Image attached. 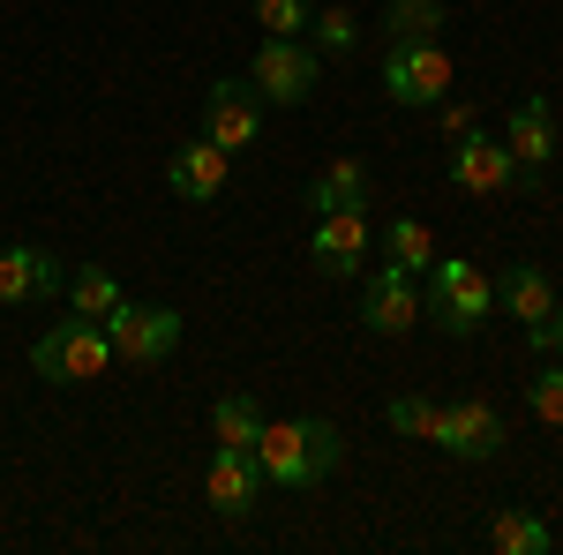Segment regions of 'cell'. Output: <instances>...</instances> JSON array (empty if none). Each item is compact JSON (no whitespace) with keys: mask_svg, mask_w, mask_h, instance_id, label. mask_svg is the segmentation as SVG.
<instances>
[{"mask_svg":"<svg viewBox=\"0 0 563 555\" xmlns=\"http://www.w3.org/2000/svg\"><path fill=\"white\" fill-rule=\"evenodd\" d=\"M256 466H263V488H323L331 473L346 466V435L331 421H263L256 435Z\"/></svg>","mask_w":563,"mask_h":555,"instance_id":"6da1fadb","label":"cell"},{"mask_svg":"<svg viewBox=\"0 0 563 555\" xmlns=\"http://www.w3.org/2000/svg\"><path fill=\"white\" fill-rule=\"evenodd\" d=\"M421 308L435 315V331H451V338H474L481 323L496 315V278H488L481 263H429Z\"/></svg>","mask_w":563,"mask_h":555,"instance_id":"7a4b0ae2","label":"cell"},{"mask_svg":"<svg viewBox=\"0 0 563 555\" xmlns=\"http://www.w3.org/2000/svg\"><path fill=\"white\" fill-rule=\"evenodd\" d=\"M31 368H38L45 384H98V376L113 368V338H106V323H90V315H60V323L31 345Z\"/></svg>","mask_w":563,"mask_h":555,"instance_id":"3957f363","label":"cell"},{"mask_svg":"<svg viewBox=\"0 0 563 555\" xmlns=\"http://www.w3.org/2000/svg\"><path fill=\"white\" fill-rule=\"evenodd\" d=\"M451 76H459V68H451L443 38H398L384 53V98L390 106H413V113H421V106H443V98H451Z\"/></svg>","mask_w":563,"mask_h":555,"instance_id":"277c9868","label":"cell"},{"mask_svg":"<svg viewBox=\"0 0 563 555\" xmlns=\"http://www.w3.org/2000/svg\"><path fill=\"white\" fill-rule=\"evenodd\" d=\"M316 84H323V53L308 38H263L249 60V90L263 106H308Z\"/></svg>","mask_w":563,"mask_h":555,"instance_id":"5b68a950","label":"cell"},{"mask_svg":"<svg viewBox=\"0 0 563 555\" xmlns=\"http://www.w3.org/2000/svg\"><path fill=\"white\" fill-rule=\"evenodd\" d=\"M106 338H113V360H129V368H166L180 353V308L121 300V308L106 315Z\"/></svg>","mask_w":563,"mask_h":555,"instance_id":"8992f818","label":"cell"},{"mask_svg":"<svg viewBox=\"0 0 563 555\" xmlns=\"http://www.w3.org/2000/svg\"><path fill=\"white\" fill-rule=\"evenodd\" d=\"M443 173H451V188H466V196H519L526 173L519 158L504 151V135H451V158H443Z\"/></svg>","mask_w":563,"mask_h":555,"instance_id":"52a82bcc","label":"cell"},{"mask_svg":"<svg viewBox=\"0 0 563 555\" xmlns=\"http://www.w3.org/2000/svg\"><path fill=\"white\" fill-rule=\"evenodd\" d=\"M504 413L488 406V398H443V428H435V451H451V458H466V466H488V458H504Z\"/></svg>","mask_w":563,"mask_h":555,"instance_id":"ba28073f","label":"cell"},{"mask_svg":"<svg viewBox=\"0 0 563 555\" xmlns=\"http://www.w3.org/2000/svg\"><path fill=\"white\" fill-rule=\"evenodd\" d=\"M361 323H368L376 338L413 331V323H421V278L398 270V263H376V270L361 278Z\"/></svg>","mask_w":563,"mask_h":555,"instance_id":"9c48e42d","label":"cell"},{"mask_svg":"<svg viewBox=\"0 0 563 555\" xmlns=\"http://www.w3.org/2000/svg\"><path fill=\"white\" fill-rule=\"evenodd\" d=\"M203 135H211L218 151L241 158V151L263 135V98L241 84V76H218V84L203 90Z\"/></svg>","mask_w":563,"mask_h":555,"instance_id":"30bf717a","label":"cell"},{"mask_svg":"<svg viewBox=\"0 0 563 555\" xmlns=\"http://www.w3.org/2000/svg\"><path fill=\"white\" fill-rule=\"evenodd\" d=\"M376 248V225L368 211H323L316 218V233H308V263L323 270V278H353L361 263Z\"/></svg>","mask_w":563,"mask_h":555,"instance_id":"8fae6325","label":"cell"},{"mask_svg":"<svg viewBox=\"0 0 563 555\" xmlns=\"http://www.w3.org/2000/svg\"><path fill=\"white\" fill-rule=\"evenodd\" d=\"M203 503L218 518H249L263 503V466L256 451H241V443H218L211 466H203Z\"/></svg>","mask_w":563,"mask_h":555,"instance_id":"7c38bea8","label":"cell"},{"mask_svg":"<svg viewBox=\"0 0 563 555\" xmlns=\"http://www.w3.org/2000/svg\"><path fill=\"white\" fill-rule=\"evenodd\" d=\"M504 151L519 158L526 188H541V173L556 166V113H549V98H541V90L511 106V121H504Z\"/></svg>","mask_w":563,"mask_h":555,"instance_id":"4fadbf2b","label":"cell"},{"mask_svg":"<svg viewBox=\"0 0 563 555\" xmlns=\"http://www.w3.org/2000/svg\"><path fill=\"white\" fill-rule=\"evenodd\" d=\"M60 256L23 241V248H0V308H38V300H60Z\"/></svg>","mask_w":563,"mask_h":555,"instance_id":"5bb4252c","label":"cell"},{"mask_svg":"<svg viewBox=\"0 0 563 555\" xmlns=\"http://www.w3.org/2000/svg\"><path fill=\"white\" fill-rule=\"evenodd\" d=\"M225 180H233V151H218L211 135L180 143L174 158H166V188H174L180 203H218V196H225Z\"/></svg>","mask_w":563,"mask_h":555,"instance_id":"9a60e30c","label":"cell"},{"mask_svg":"<svg viewBox=\"0 0 563 555\" xmlns=\"http://www.w3.org/2000/svg\"><path fill=\"white\" fill-rule=\"evenodd\" d=\"M496 308H511L519 323H549V315H556V286H549V270H541V263H511V270L496 278Z\"/></svg>","mask_w":563,"mask_h":555,"instance_id":"2e32d148","label":"cell"},{"mask_svg":"<svg viewBox=\"0 0 563 555\" xmlns=\"http://www.w3.org/2000/svg\"><path fill=\"white\" fill-rule=\"evenodd\" d=\"M481 541L496 555H549L556 548V533H549V518L519 511V503H504V511H488V525H481Z\"/></svg>","mask_w":563,"mask_h":555,"instance_id":"e0dca14e","label":"cell"},{"mask_svg":"<svg viewBox=\"0 0 563 555\" xmlns=\"http://www.w3.org/2000/svg\"><path fill=\"white\" fill-rule=\"evenodd\" d=\"M308 211H368V166L361 158H331V166L316 173V188H308Z\"/></svg>","mask_w":563,"mask_h":555,"instance_id":"ac0fdd59","label":"cell"},{"mask_svg":"<svg viewBox=\"0 0 563 555\" xmlns=\"http://www.w3.org/2000/svg\"><path fill=\"white\" fill-rule=\"evenodd\" d=\"M60 293H68V315H90V323H106L113 308H121V278L106 270V263H76L68 278H60Z\"/></svg>","mask_w":563,"mask_h":555,"instance_id":"d6986e66","label":"cell"},{"mask_svg":"<svg viewBox=\"0 0 563 555\" xmlns=\"http://www.w3.org/2000/svg\"><path fill=\"white\" fill-rule=\"evenodd\" d=\"M263 421H271V413H263L256 390H225V398L211 406V435H218V443H241V451H256Z\"/></svg>","mask_w":563,"mask_h":555,"instance_id":"ffe728a7","label":"cell"},{"mask_svg":"<svg viewBox=\"0 0 563 555\" xmlns=\"http://www.w3.org/2000/svg\"><path fill=\"white\" fill-rule=\"evenodd\" d=\"M384 263H398V270H413V278H421V270L435 263L429 225H421V218H390V225H384Z\"/></svg>","mask_w":563,"mask_h":555,"instance_id":"44dd1931","label":"cell"},{"mask_svg":"<svg viewBox=\"0 0 563 555\" xmlns=\"http://www.w3.org/2000/svg\"><path fill=\"white\" fill-rule=\"evenodd\" d=\"M384 38H443V0H384Z\"/></svg>","mask_w":563,"mask_h":555,"instance_id":"7402d4cb","label":"cell"},{"mask_svg":"<svg viewBox=\"0 0 563 555\" xmlns=\"http://www.w3.org/2000/svg\"><path fill=\"white\" fill-rule=\"evenodd\" d=\"M384 421L398 428V435H413V443H435V428H443V406H435V398H390Z\"/></svg>","mask_w":563,"mask_h":555,"instance_id":"603a6c76","label":"cell"},{"mask_svg":"<svg viewBox=\"0 0 563 555\" xmlns=\"http://www.w3.org/2000/svg\"><path fill=\"white\" fill-rule=\"evenodd\" d=\"M308 15H316V0H256L263 38H308Z\"/></svg>","mask_w":563,"mask_h":555,"instance_id":"cb8c5ba5","label":"cell"},{"mask_svg":"<svg viewBox=\"0 0 563 555\" xmlns=\"http://www.w3.org/2000/svg\"><path fill=\"white\" fill-rule=\"evenodd\" d=\"M526 406H533V413H541V421L563 435V360H541V368H533V384H526Z\"/></svg>","mask_w":563,"mask_h":555,"instance_id":"d4e9b609","label":"cell"},{"mask_svg":"<svg viewBox=\"0 0 563 555\" xmlns=\"http://www.w3.org/2000/svg\"><path fill=\"white\" fill-rule=\"evenodd\" d=\"M308 38H316V53H346L361 38V23H353V8H316L308 15Z\"/></svg>","mask_w":563,"mask_h":555,"instance_id":"484cf974","label":"cell"},{"mask_svg":"<svg viewBox=\"0 0 563 555\" xmlns=\"http://www.w3.org/2000/svg\"><path fill=\"white\" fill-rule=\"evenodd\" d=\"M526 345H533V360H563V300L549 323H526Z\"/></svg>","mask_w":563,"mask_h":555,"instance_id":"4316f807","label":"cell"},{"mask_svg":"<svg viewBox=\"0 0 563 555\" xmlns=\"http://www.w3.org/2000/svg\"><path fill=\"white\" fill-rule=\"evenodd\" d=\"M435 113H443V135H474L481 129V113H474V106H459V98H443Z\"/></svg>","mask_w":563,"mask_h":555,"instance_id":"83f0119b","label":"cell"}]
</instances>
